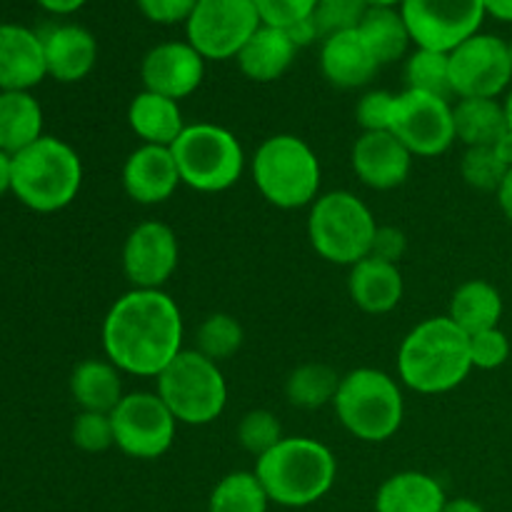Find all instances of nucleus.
I'll list each match as a JSON object with an SVG mask.
<instances>
[{
	"instance_id": "8fccbe9b",
	"label": "nucleus",
	"mask_w": 512,
	"mask_h": 512,
	"mask_svg": "<svg viewBox=\"0 0 512 512\" xmlns=\"http://www.w3.org/2000/svg\"><path fill=\"white\" fill-rule=\"evenodd\" d=\"M443 512H485V508L470 498H455V500H448V503H445Z\"/></svg>"
},
{
	"instance_id": "0eeeda50",
	"label": "nucleus",
	"mask_w": 512,
	"mask_h": 512,
	"mask_svg": "<svg viewBox=\"0 0 512 512\" xmlns=\"http://www.w3.org/2000/svg\"><path fill=\"white\" fill-rule=\"evenodd\" d=\"M378 220L373 210L350 190H330L310 205L308 240L318 258L333 265H348L373 253Z\"/></svg>"
},
{
	"instance_id": "a211bd4d",
	"label": "nucleus",
	"mask_w": 512,
	"mask_h": 512,
	"mask_svg": "<svg viewBox=\"0 0 512 512\" xmlns=\"http://www.w3.org/2000/svg\"><path fill=\"white\" fill-rule=\"evenodd\" d=\"M123 190L133 203L160 205L178 190L180 173L173 150L163 145H140L128 155L123 165Z\"/></svg>"
},
{
	"instance_id": "393cba45",
	"label": "nucleus",
	"mask_w": 512,
	"mask_h": 512,
	"mask_svg": "<svg viewBox=\"0 0 512 512\" xmlns=\"http://www.w3.org/2000/svg\"><path fill=\"white\" fill-rule=\"evenodd\" d=\"M70 395L80 413L110 415L125 398L123 373L108 358L83 360L70 375Z\"/></svg>"
},
{
	"instance_id": "58836bf2",
	"label": "nucleus",
	"mask_w": 512,
	"mask_h": 512,
	"mask_svg": "<svg viewBox=\"0 0 512 512\" xmlns=\"http://www.w3.org/2000/svg\"><path fill=\"white\" fill-rule=\"evenodd\" d=\"M510 340L500 328L470 335V360L478 370H498L508 363Z\"/></svg>"
},
{
	"instance_id": "e433bc0d",
	"label": "nucleus",
	"mask_w": 512,
	"mask_h": 512,
	"mask_svg": "<svg viewBox=\"0 0 512 512\" xmlns=\"http://www.w3.org/2000/svg\"><path fill=\"white\" fill-rule=\"evenodd\" d=\"M368 8L370 5L365 0H318V5L313 10L318 35L325 40L330 35L355 30L363 23Z\"/></svg>"
},
{
	"instance_id": "f257e3e1",
	"label": "nucleus",
	"mask_w": 512,
	"mask_h": 512,
	"mask_svg": "<svg viewBox=\"0 0 512 512\" xmlns=\"http://www.w3.org/2000/svg\"><path fill=\"white\" fill-rule=\"evenodd\" d=\"M183 335V313L165 290H128L100 328L105 358L135 378H158L183 353Z\"/></svg>"
},
{
	"instance_id": "6ab92c4d",
	"label": "nucleus",
	"mask_w": 512,
	"mask_h": 512,
	"mask_svg": "<svg viewBox=\"0 0 512 512\" xmlns=\"http://www.w3.org/2000/svg\"><path fill=\"white\" fill-rule=\"evenodd\" d=\"M45 75L43 38L23 25H0V90L30 93Z\"/></svg>"
},
{
	"instance_id": "cd10ccee",
	"label": "nucleus",
	"mask_w": 512,
	"mask_h": 512,
	"mask_svg": "<svg viewBox=\"0 0 512 512\" xmlns=\"http://www.w3.org/2000/svg\"><path fill=\"white\" fill-rule=\"evenodd\" d=\"M448 318L468 335L500 328L503 318V295L488 280H468L458 285L448 305Z\"/></svg>"
},
{
	"instance_id": "f704fd0d",
	"label": "nucleus",
	"mask_w": 512,
	"mask_h": 512,
	"mask_svg": "<svg viewBox=\"0 0 512 512\" xmlns=\"http://www.w3.org/2000/svg\"><path fill=\"white\" fill-rule=\"evenodd\" d=\"M508 170L510 168L500 160L493 145H488V148H465L463 158H460V175H463L465 183L475 190H485V193H498Z\"/></svg>"
},
{
	"instance_id": "9b49d317",
	"label": "nucleus",
	"mask_w": 512,
	"mask_h": 512,
	"mask_svg": "<svg viewBox=\"0 0 512 512\" xmlns=\"http://www.w3.org/2000/svg\"><path fill=\"white\" fill-rule=\"evenodd\" d=\"M115 448L135 460H158L173 448L178 420L158 393H128L110 413Z\"/></svg>"
},
{
	"instance_id": "72a5a7b5",
	"label": "nucleus",
	"mask_w": 512,
	"mask_h": 512,
	"mask_svg": "<svg viewBox=\"0 0 512 512\" xmlns=\"http://www.w3.org/2000/svg\"><path fill=\"white\" fill-rule=\"evenodd\" d=\"M243 340V325L233 315L213 313L200 323L198 333H195V350L220 365L223 360H230L243 348Z\"/></svg>"
},
{
	"instance_id": "aec40b11",
	"label": "nucleus",
	"mask_w": 512,
	"mask_h": 512,
	"mask_svg": "<svg viewBox=\"0 0 512 512\" xmlns=\"http://www.w3.org/2000/svg\"><path fill=\"white\" fill-rule=\"evenodd\" d=\"M320 70L325 80L333 88L355 90L365 88L375 73L380 70V63L375 60L373 50L363 40L360 30H345V33L330 35L323 40L320 48Z\"/></svg>"
},
{
	"instance_id": "5701e85b",
	"label": "nucleus",
	"mask_w": 512,
	"mask_h": 512,
	"mask_svg": "<svg viewBox=\"0 0 512 512\" xmlns=\"http://www.w3.org/2000/svg\"><path fill=\"white\" fill-rule=\"evenodd\" d=\"M298 45L283 28L260 25L238 53V68L253 83H273L293 65Z\"/></svg>"
},
{
	"instance_id": "412c9836",
	"label": "nucleus",
	"mask_w": 512,
	"mask_h": 512,
	"mask_svg": "<svg viewBox=\"0 0 512 512\" xmlns=\"http://www.w3.org/2000/svg\"><path fill=\"white\" fill-rule=\"evenodd\" d=\"M40 38L48 75L58 83H80L98 63V40L80 25H53Z\"/></svg>"
},
{
	"instance_id": "a19ab883",
	"label": "nucleus",
	"mask_w": 512,
	"mask_h": 512,
	"mask_svg": "<svg viewBox=\"0 0 512 512\" xmlns=\"http://www.w3.org/2000/svg\"><path fill=\"white\" fill-rule=\"evenodd\" d=\"M395 93L388 90H370L358 100L355 108V120L363 128V133H378V130H390L393 120Z\"/></svg>"
},
{
	"instance_id": "f03ea898",
	"label": "nucleus",
	"mask_w": 512,
	"mask_h": 512,
	"mask_svg": "<svg viewBox=\"0 0 512 512\" xmlns=\"http://www.w3.org/2000/svg\"><path fill=\"white\" fill-rule=\"evenodd\" d=\"M400 385L420 395H443L468 380L473 370L470 335L448 315L425 318L403 338L398 348Z\"/></svg>"
},
{
	"instance_id": "7c9ffc66",
	"label": "nucleus",
	"mask_w": 512,
	"mask_h": 512,
	"mask_svg": "<svg viewBox=\"0 0 512 512\" xmlns=\"http://www.w3.org/2000/svg\"><path fill=\"white\" fill-rule=\"evenodd\" d=\"M340 375L325 363H303L285 380V398L293 408L318 410L333 405Z\"/></svg>"
},
{
	"instance_id": "f3484780",
	"label": "nucleus",
	"mask_w": 512,
	"mask_h": 512,
	"mask_svg": "<svg viewBox=\"0 0 512 512\" xmlns=\"http://www.w3.org/2000/svg\"><path fill=\"white\" fill-rule=\"evenodd\" d=\"M415 155L390 130L360 133L350 150L353 173L370 190H395L410 178Z\"/></svg>"
},
{
	"instance_id": "473e14b6",
	"label": "nucleus",
	"mask_w": 512,
	"mask_h": 512,
	"mask_svg": "<svg viewBox=\"0 0 512 512\" xmlns=\"http://www.w3.org/2000/svg\"><path fill=\"white\" fill-rule=\"evenodd\" d=\"M405 83L408 90L438 95V98H453L450 85V58L448 53L418 48L405 63Z\"/></svg>"
},
{
	"instance_id": "7ed1b4c3",
	"label": "nucleus",
	"mask_w": 512,
	"mask_h": 512,
	"mask_svg": "<svg viewBox=\"0 0 512 512\" xmlns=\"http://www.w3.org/2000/svg\"><path fill=\"white\" fill-rule=\"evenodd\" d=\"M255 475L270 503L283 508H308L333 490L338 460L333 450L313 438H283L273 450L255 460Z\"/></svg>"
},
{
	"instance_id": "79ce46f5",
	"label": "nucleus",
	"mask_w": 512,
	"mask_h": 512,
	"mask_svg": "<svg viewBox=\"0 0 512 512\" xmlns=\"http://www.w3.org/2000/svg\"><path fill=\"white\" fill-rule=\"evenodd\" d=\"M198 0H138V8L150 23L158 25H175L188 23Z\"/></svg>"
},
{
	"instance_id": "c9c22d12",
	"label": "nucleus",
	"mask_w": 512,
	"mask_h": 512,
	"mask_svg": "<svg viewBox=\"0 0 512 512\" xmlns=\"http://www.w3.org/2000/svg\"><path fill=\"white\" fill-rule=\"evenodd\" d=\"M238 443L245 453L255 455V460L260 455H265L268 450H273L275 445L283 440V425L275 418L270 410H248V413L240 418L238 423Z\"/></svg>"
},
{
	"instance_id": "5fc2aeb1",
	"label": "nucleus",
	"mask_w": 512,
	"mask_h": 512,
	"mask_svg": "<svg viewBox=\"0 0 512 512\" xmlns=\"http://www.w3.org/2000/svg\"><path fill=\"white\" fill-rule=\"evenodd\" d=\"M510 60H512V43H510Z\"/></svg>"
},
{
	"instance_id": "9d476101",
	"label": "nucleus",
	"mask_w": 512,
	"mask_h": 512,
	"mask_svg": "<svg viewBox=\"0 0 512 512\" xmlns=\"http://www.w3.org/2000/svg\"><path fill=\"white\" fill-rule=\"evenodd\" d=\"M263 25L253 0H198L185 23L188 43L205 60L238 58Z\"/></svg>"
},
{
	"instance_id": "ea45409f",
	"label": "nucleus",
	"mask_w": 512,
	"mask_h": 512,
	"mask_svg": "<svg viewBox=\"0 0 512 512\" xmlns=\"http://www.w3.org/2000/svg\"><path fill=\"white\" fill-rule=\"evenodd\" d=\"M253 3L263 25L288 30L300 20L310 18L318 0H253Z\"/></svg>"
},
{
	"instance_id": "20e7f679",
	"label": "nucleus",
	"mask_w": 512,
	"mask_h": 512,
	"mask_svg": "<svg viewBox=\"0 0 512 512\" xmlns=\"http://www.w3.org/2000/svg\"><path fill=\"white\" fill-rule=\"evenodd\" d=\"M83 185V163L73 145L43 135L30 148L13 155L10 193L35 213H58L68 208Z\"/></svg>"
},
{
	"instance_id": "ddd939ff",
	"label": "nucleus",
	"mask_w": 512,
	"mask_h": 512,
	"mask_svg": "<svg viewBox=\"0 0 512 512\" xmlns=\"http://www.w3.org/2000/svg\"><path fill=\"white\" fill-rule=\"evenodd\" d=\"M390 133L418 158H438L453 148V103L438 95L408 90L395 95Z\"/></svg>"
},
{
	"instance_id": "f8f14e48",
	"label": "nucleus",
	"mask_w": 512,
	"mask_h": 512,
	"mask_svg": "<svg viewBox=\"0 0 512 512\" xmlns=\"http://www.w3.org/2000/svg\"><path fill=\"white\" fill-rule=\"evenodd\" d=\"M410 38L418 48L450 53L480 33L485 0H403L400 5Z\"/></svg>"
},
{
	"instance_id": "c85d7f7f",
	"label": "nucleus",
	"mask_w": 512,
	"mask_h": 512,
	"mask_svg": "<svg viewBox=\"0 0 512 512\" xmlns=\"http://www.w3.org/2000/svg\"><path fill=\"white\" fill-rule=\"evenodd\" d=\"M43 138V108L30 93L0 90V150L10 158Z\"/></svg>"
},
{
	"instance_id": "3c124183",
	"label": "nucleus",
	"mask_w": 512,
	"mask_h": 512,
	"mask_svg": "<svg viewBox=\"0 0 512 512\" xmlns=\"http://www.w3.org/2000/svg\"><path fill=\"white\" fill-rule=\"evenodd\" d=\"M493 148H495V153L500 155V160H503L508 168H512V130L510 128H508V133H505L503 138L493 145Z\"/></svg>"
},
{
	"instance_id": "864d4df0",
	"label": "nucleus",
	"mask_w": 512,
	"mask_h": 512,
	"mask_svg": "<svg viewBox=\"0 0 512 512\" xmlns=\"http://www.w3.org/2000/svg\"><path fill=\"white\" fill-rule=\"evenodd\" d=\"M505 113H508V128L512 130V90L508 93V98H505Z\"/></svg>"
},
{
	"instance_id": "423d86ee",
	"label": "nucleus",
	"mask_w": 512,
	"mask_h": 512,
	"mask_svg": "<svg viewBox=\"0 0 512 512\" xmlns=\"http://www.w3.org/2000/svg\"><path fill=\"white\" fill-rule=\"evenodd\" d=\"M333 410L338 423L363 443H385L405 418L403 388L378 368H355L340 378Z\"/></svg>"
},
{
	"instance_id": "49530a36",
	"label": "nucleus",
	"mask_w": 512,
	"mask_h": 512,
	"mask_svg": "<svg viewBox=\"0 0 512 512\" xmlns=\"http://www.w3.org/2000/svg\"><path fill=\"white\" fill-rule=\"evenodd\" d=\"M485 13L503 23H512V0H485Z\"/></svg>"
},
{
	"instance_id": "c03bdc74",
	"label": "nucleus",
	"mask_w": 512,
	"mask_h": 512,
	"mask_svg": "<svg viewBox=\"0 0 512 512\" xmlns=\"http://www.w3.org/2000/svg\"><path fill=\"white\" fill-rule=\"evenodd\" d=\"M285 33L290 35V40H293V43L298 45V48H305V45L313 43L315 38H320L318 28H315L313 15H310V18H305V20H300V23H295L293 28H288V30H285Z\"/></svg>"
},
{
	"instance_id": "4be33fe9",
	"label": "nucleus",
	"mask_w": 512,
	"mask_h": 512,
	"mask_svg": "<svg viewBox=\"0 0 512 512\" xmlns=\"http://www.w3.org/2000/svg\"><path fill=\"white\" fill-rule=\"evenodd\" d=\"M350 300L368 315H385L403 300V273L395 263L368 255L355 263L348 275Z\"/></svg>"
},
{
	"instance_id": "a18cd8bd",
	"label": "nucleus",
	"mask_w": 512,
	"mask_h": 512,
	"mask_svg": "<svg viewBox=\"0 0 512 512\" xmlns=\"http://www.w3.org/2000/svg\"><path fill=\"white\" fill-rule=\"evenodd\" d=\"M498 205L500 210H503V215L508 218V223L512 225V168L508 170V175L503 178V183H500L498 188Z\"/></svg>"
},
{
	"instance_id": "603ef678",
	"label": "nucleus",
	"mask_w": 512,
	"mask_h": 512,
	"mask_svg": "<svg viewBox=\"0 0 512 512\" xmlns=\"http://www.w3.org/2000/svg\"><path fill=\"white\" fill-rule=\"evenodd\" d=\"M370 8H395V5H403V0H365Z\"/></svg>"
},
{
	"instance_id": "37998d69",
	"label": "nucleus",
	"mask_w": 512,
	"mask_h": 512,
	"mask_svg": "<svg viewBox=\"0 0 512 512\" xmlns=\"http://www.w3.org/2000/svg\"><path fill=\"white\" fill-rule=\"evenodd\" d=\"M405 250H408V238H405L403 230L395 228V225H378V233H375L373 240V253L370 255L398 265L403 260Z\"/></svg>"
},
{
	"instance_id": "09e8293b",
	"label": "nucleus",
	"mask_w": 512,
	"mask_h": 512,
	"mask_svg": "<svg viewBox=\"0 0 512 512\" xmlns=\"http://www.w3.org/2000/svg\"><path fill=\"white\" fill-rule=\"evenodd\" d=\"M10 183H13V158L0 150V198L8 193Z\"/></svg>"
},
{
	"instance_id": "dca6fc26",
	"label": "nucleus",
	"mask_w": 512,
	"mask_h": 512,
	"mask_svg": "<svg viewBox=\"0 0 512 512\" xmlns=\"http://www.w3.org/2000/svg\"><path fill=\"white\" fill-rule=\"evenodd\" d=\"M143 90L165 95L170 100H185L203 85L205 58L188 40H168L145 53L140 63Z\"/></svg>"
},
{
	"instance_id": "6e6552de",
	"label": "nucleus",
	"mask_w": 512,
	"mask_h": 512,
	"mask_svg": "<svg viewBox=\"0 0 512 512\" xmlns=\"http://www.w3.org/2000/svg\"><path fill=\"white\" fill-rule=\"evenodd\" d=\"M180 183L195 193H225L245 170V150L233 130L215 123L185 125L170 145Z\"/></svg>"
},
{
	"instance_id": "4468645a",
	"label": "nucleus",
	"mask_w": 512,
	"mask_h": 512,
	"mask_svg": "<svg viewBox=\"0 0 512 512\" xmlns=\"http://www.w3.org/2000/svg\"><path fill=\"white\" fill-rule=\"evenodd\" d=\"M450 85L458 98H500L512 83L510 43L478 33L450 50Z\"/></svg>"
},
{
	"instance_id": "de8ad7c7",
	"label": "nucleus",
	"mask_w": 512,
	"mask_h": 512,
	"mask_svg": "<svg viewBox=\"0 0 512 512\" xmlns=\"http://www.w3.org/2000/svg\"><path fill=\"white\" fill-rule=\"evenodd\" d=\"M38 3L43 5L45 10H50V13L68 15V13H75L78 8H83L85 0H38Z\"/></svg>"
},
{
	"instance_id": "2eb2a0df",
	"label": "nucleus",
	"mask_w": 512,
	"mask_h": 512,
	"mask_svg": "<svg viewBox=\"0 0 512 512\" xmlns=\"http://www.w3.org/2000/svg\"><path fill=\"white\" fill-rule=\"evenodd\" d=\"M123 273L133 288L163 290L178 270V235L168 223L145 220L128 233L123 243Z\"/></svg>"
},
{
	"instance_id": "4c0bfd02",
	"label": "nucleus",
	"mask_w": 512,
	"mask_h": 512,
	"mask_svg": "<svg viewBox=\"0 0 512 512\" xmlns=\"http://www.w3.org/2000/svg\"><path fill=\"white\" fill-rule=\"evenodd\" d=\"M75 448L83 453H105L115 445L113 420L105 413H80L75 418L73 430H70Z\"/></svg>"
},
{
	"instance_id": "1a4fd4ad",
	"label": "nucleus",
	"mask_w": 512,
	"mask_h": 512,
	"mask_svg": "<svg viewBox=\"0 0 512 512\" xmlns=\"http://www.w3.org/2000/svg\"><path fill=\"white\" fill-rule=\"evenodd\" d=\"M158 390L178 425H210L225 413L228 383L218 363L198 350H183L163 373L158 375Z\"/></svg>"
},
{
	"instance_id": "b1692460",
	"label": "nucleus",
	"mask_w": 512,
	"mask_h": 512,
	"mask_svg": "<svg viewBox=\"0 0 512 512\" xmlns=\"http://www.w3.org/2000/svg\"><path fill=\"white\" fill-rule=\"evenodd\" d=\"M128 125L143 145L170 148L185 130L183 110L178 100L140 90L128 105Z\"/></svg>"
},
{
	"instance_id": "2f4dec72",
	"label": "nucleus",
	"mask_w": 512,
	"mask_h": 512,
	"mask_svg": "<svg viewBox=\"0 0 512 512\" xmlns=\"http://www.w3.org/2000/svg\"><path fill=\"white\" fill-rule=\"evenodd\" d=\"M270 498L255 473H228L213 488L208 512H268Z\"/></svg>"
},
{
	"instance_id": "39448f33",
	"label": "nucleus",
	"mask_w": 512,
	"mask_h": 512,
	"mask_svg": "<svg viewBox=\"0 0 512 512\" xmlns=\"http://www.w3.org/2000/svg\"><path fill=\"white\" fill-rule=\"evenodd\" d=\"M250 170L258 193L280 210L305 208L320 195V158L298 135L280 133L265 138L250 160Z\"/></svg>"
},
{
	"instance_id": "a878e982",
	"label": "nucleus",
	"mask_w": 512,
	"mask_h": 512,
	"mask_svg": "<svg viewBox=\"0 0 512 512\" xmlns=\"http://www.w3.org/2000/svg\"><path fill=\"white\" fill-rule=\"evenodd\" d=\"M445 490L438 478L418 470H403L385 480L375 495V512H443Z\"/></svg>"
},
{
	"instance_id": "c756f323",
	"label": "nucleus",
	"mask_w": 512,
	"mask_h": 512,
	"mask_svg": "<svg viewBox=\"0 0 512 512\" xmlns=\"http://www.w3.org/2000/svg\"><path fill=\"white\" fill-rule=\"evenodd\" d=\"M358 30L380 65L400 60L413 43L403 13L395 8H368Z\"/></svg>"
},
{
	"instance_id": "bb28decb",
	"label": "nucleus",
	"mask_w": 512,
	"mask_h": 512,
	"mask_svg": "<svg viewBox=\"0 0 512 512\" xmlns=\"http://www.w3.org/2000/svg\"><path fill=\"white\" fill-rule=\"evenodd\" d=\"M453 120L455 138L465 148H488L508 133V113L498 98H458Z\"/></svg>"
}]
</instances>
